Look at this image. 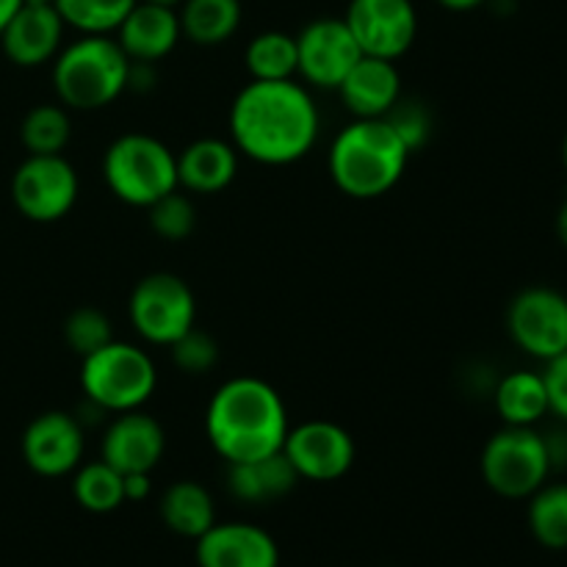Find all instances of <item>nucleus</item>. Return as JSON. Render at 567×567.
I'll return each mask as SVG.
<instances>
[{"instance_id": "1", "label": "nucleus", "mask_w": 567, "mask_h": 567, "mask_svg": "<svg viewBox=\"0 0 567 567\" xmlns=\"http://www.w3.org/2000/svg\"><path fill=\"white\" fill-rule=\"evenodd\" d=\"M230 142L238 155L264 166L302 161L319 142L313 94L291 81H249L230 105Z\"/></svg>"}, {"instance_id": "2", "label": "nucleus", "mask_w": 567, "mask_h": 567, "mask_svg": "<svg viewBox=\"0 0 567 567\" xmlns=\"http://www.w3.org/2000/svg\"><path fill=\"white\" fill-rule=\"evenodd\" d=\"M288 430L286 402L260 377H233L205 410V435L227 465L282 452Z\"/></svg>"}, {"instance_id": "3", "label": "nucleus", "mask_w": 567, "mask_h": 567, "mask_svg": "<svg viewBox=\"0 0 567 567\" xmlns=\"http://www.w3.org/2000/svg\"><path fill=\"white\" fill-rule=\"evenodd\" d=\"M410 155L388 120H352L332 138L327 166L338 192L352 199H377L402 181Z\"/></svg>"}, {"instance_id": "4", "label": "nucleus", "mask_w": 567, "mask_h": 567, "mask_svg": "<svg viewBox=\"0 0 567 567\" xmlns=\"http://www.w3.org/2000/svg\"><path fill=\"white\" fill-rule=\"evenodd\" d=\"M131 59L111 37H81L53 59V92L66 111H100L127 92Z\"/></svg>"}, {"instance_id": "5", "label": "nucleus", "mask_w": 567, "mask_h": 567, "mask_svg": "<svg viewBox=\"0 0 567 567\" xmlns=\"http://www.w3.org/2000/svg\"><path fill=\"white\" fill-rule=\"evenodd\" d=\"M83 399L109 415L142 410L158 388V369L136 343L111 341L81 360Z\"/></svg>"}, {"instance_id": "6", "label": "nucleus", "mask_w": 567, "mask_h": 567, "mask_svg": "<svg viewBox=\"0 0 567 567\" xmlns=\"http://www.w3.org/2000/svg\"><path fill=\"white\" fill-rule=\"evenodd\" d=\"M103 181L120 203L150 208L155 199L181 188L177 155L150 133H125L105 150Z\"/></svg>"}, {"instance_id": "7", "label": "nucleus", "mask_w": 567, "mask_h": 567, "mask_svg": "<svg viewBox=\"0 0 567 567\" xmlns=\"http://www.w3.org/2000/svg\"><path fill=\"white\" fill-rule=\"evenodd\" d=\"M551 449L535 426H504L485 443L480 471L485 485L502 498H529L551 474Z\"/></svg>"}, {"instance_id": "8", "label": "nucleus", "mask_w": 567, "mask_h": 567, "mask_svg": "<svg viewBox=\"0 0 567 567\" xmlns=\"http://www.w3.org/2000/svg\"><path fill=\"white\" fill-rule=\"evenodd\" d=\"M127 316L142 341L172 347L197 321V299L183 277L153 271L133 286Z\"/></svg>"}, {"instance_id": "9", "label": "nucleus", "mask_w": 567, "mask_h": 567, "mask_svg": "<svg viewBox=\"0 0 567 567\" xmlns=\"http://www.w3.org/2000/svg\"><path fill=\"white\" fill-rule=\"evenodd\" d=\"M81 181L64 155H28L11 177V203L28 221L53 225L78 203Z\"/></svg>"}, {"instance_id": "10", "label": "nucleus", "mask_w": 567, "mask_h": 567, "mask_svg": "<svg viewBox=\"0 0 567 567\" xmlns=\"http://www.w3.org/2000/svg\"><path fill=\"white\" fill-rule=\"evenodd\" d=\"M507 332L520 352L543 363L567 352V297L546 286L524 288L507 308Z\"/></svg>"}, {"instance_id": "11", "label": "nucleus", "mask_w": 567, "mask_h": 567, "mask_svg": "<svg viewBox=\"0 0 567 567\" xmlns=\"http://www.w3.org/2000/svg\"><path fill=\"white\" fill-rule=\"evenodd\" d=\"M360 59L363 50L343 17H319L297 33V75L310 86L336 92Z\"/></svg>"}, {"instance_id": "12", "label": "nucleus", "mask_w": 567, "mask_h": 567, "mask_svg": "<svg viewBox=\"0 0 567 567\" xmlns=\"http://www.w3.org/2000/svg\"><path fill=\"white\" fill-rule=\"evenodd\" d=\"M282 454L293 465L299 480L336 482L352 471L358 449L354 437L341 424L313 419L288 430Z\"/></svg>"}, {"instance_id": "13", "label": "nucleus", "mask_w": 567, "mask_h": 567, "mask_svg": "<svg viewBox=\"0 0 567 567\" xmlns=\"http://www.w3.org/2000/svg\"><path fill=\"white\" fill-rule=\"evenodd\" d=\"M363 55L396 61L419 37V11L413 0H352L343 14Z\"/></svg>"}, {"instance_id": "14", "label": "nucleus", "mask_w": 567, "mask_h": 567, "mask_svg": "<svg viewBox=\"0 0 567 567\" xmlns=\"http://www.w3.org/2000/svg\"><path fill=\"white\" fill-rule=\"evenodd\" d=\"M86 430L81 421L61 410L39 413L22 432V460L28 468L44 480L75 474L83 460Z\"/></svg>"}, {"instance_id": "15", "label": "nucleus", "mask_w": 567, "mask_h": 567, "mask_svg": "<svg viewBox=\"0 0 567 567\" xmlns=\"http://www.w3.org/2000/svg\"><path fill=\"white\" fill-rule=\"evenodd\" d=\"M166 452L164 426L142 410L116 413L100 441V460L125 474H153Z\"/></svg>"}, {"instance_id": "16", "label": "nucleus", "mask_w": 567, "mask_h": 567, "mask_svg": "<svg viewBox=\"0 0 567 567\" xmlns=\"http://www.w3.org/2000/svg\"><path fill=\"white\" fill-rule=\"evenodd\" d=\"M64 31L66 25L55 6L22 3L0 31V48L14 66L33 70L53 64L59 50L64 48Z\"/></svg>"}, {"instance_id": "17", "label": "nucleus", "mask_w": 567, "mask_h": 567, "mask_svg": "<svg viewBox=\"0 0 567 567\" xmlns=\"http://www.w3.org/2000/svg\"><path fill=\"white\" fill-rule=\"evenodd\" d=\"M199 567H280L275 537L255 524H214L197 540Z\"/></svg>"}, {"instance_id": "18", "label": "nucleus", "mask_w": 567, "mask_h": 567, "mask_svg": "<svg viewBox=\"0 0 567 567\" xmlns=\"http://www.w3.org/2000/svg\"><path fill=\"white\" fill-rule=\"evenodd\" d=\"M336 92L354 120H385L402 100V75L396 61L363 55Z\"/></svg>"}, {"instance_id": "19", "label": "nucleus", "mask_w": 567, "mask_h": 567, "mask_svg": "<svg viewBox=\"0 0 567 567\" xmlns=\"http://www.w3.org/2000/svg\"><path fill=\"white\" fill-rule=\"evenodd\" d=\"M114 33L127 59L142 61V64H155V61L166 59L183 39L177 9L144 3V0L133 6L131 14L122 20Z\"/></svg>"}, {"instance_id": "20", "label": "nucleus", "mask_w": 567, "mask_h": 567, "mask_svg": "<svg viewBox=\"0 0 567 567\" xmlns=\"http://www.w3.org/2000/svg\"><path fill=\"white\" fill-rule=\"evenodd\" d=\"M238 177V150L225 138H197L177 155V186L188 194H219Z\"/></svg>"}, {"instance_id": "21", "label": "nucleus", "mask_w": 567, "mask_h": 567, "mask_svg": "<svg viewBox=\"0 0 567 567\" xmlns=\"http://www.w3.org/2000/svg\"><path fill=\"white\" fill-rule=\"evenodd\" d=\"M299 476L282 452L227 465V491L244 504H271L297 487Z\"/></svg>"}, {"instance_id": "22", "label": "nucleus", "mask_w": 567, "mask_h": 567, "mask_svg": "<svg viewBox=\"0 0 567 567\" xmlns=\"http://www.w3.org/2000/svg\"><path fill=\"white\" fill-rule=\"evenodd\" d=\"M158 513L166 529L188 537V540H199L216 524L214 496L208 493V487L192 480H181L166 487Z\"/></svg>"}, {"instance_id": "23", "label": "nucleus", "mask_w": 567, "mask_h": 567, "mask_svg": "<svg viewBox=\"0 0 567 567\" xmlns=\"http://www.w3.org/2000/svg\"><path fill=\"white\" fill-rule=\"evenodd\" d=\"M498 419L504 426H535L551 413L546 380L537 371H509L493 391Z\"/></svg>"}, {"instance_id": "24", "label": "nucleus", "mask_w": 567, "mask_h": 567, "mask_svg": "<svg viewBox=\"0 0 567 567\" xmlns=\"http://www.w3.org/2000/svg\"><path fill=\"white\" fill-rule=\"evenodd\" d=\"M183 39L199 48H216L236 37L241 28V0H183L177 6Z\"/></svg>"}, {"instance_id": "25", "label": "nucleus", "mask_w": 567, "mask_h": 567, "mask_svg": "<svg viewBox=\"0 0 567 567\" xmlns=\"http://www.w3.org/2000/svg\"><path fill=\"white\" fill-rule=\"evenodd\" d=\"M244 64L252 81H291L297 75V37L286 31H264L249 39Z\"/></svg>"}, {"instance_id": "26", "label": "nucleus", "mask_w": 567, "mask_h": 567, "mask_svg": "<svg viewBox=\"0 0 567 567\" xmlns=\"http://www.w3.org/2000/svg\"><path fill=\"white\" fill-rule=\"evenodd\" d=\"M72 138L70 111L61 103L33 105L20 125V142L28 155H64Z\"/></svg>"}, {"instance_id": "27", "label": "nucleus", "mask_w": 567, "mask_h": 567, "mask_svg": "<svg viewBox=\"0 0 567 567\" xmlns=\"http://www.w3.org/2000/svg\"><path fill=\"white\" fill-rule=\"evenodd\" d=\"M529 532L543 548H567V482L543 485L529 496Z\"/></svg>"}, {"instance_id": "28", "label": "nucleus", "mask_w": 567, "mask_h": 567, "mask_svg": "<svg viewBox=\"0 0 567 567\" xmlns=\"http://www.w3.org/2000/svg\"><path fill=\"white\" fill-rule=\"evenodd\" d=\"M72 496H75V502L86 513H114V509H120L125 504L122 474L116 468H111L105 460L78 465L75 476H72Z\"/></svg>"}, {"instance_id": "29", "label": "nucleus", "mask_w": 567, "mask_h": 567, "mask_svg": "<svg viewBox=\"0 0 567 567\" xmlns=\"http://www.w3.org/2000/svg\"><path fill=\"white\" fill-rule=\"evenodd\" d=\"M138 0H55V11L66 28L81 37H109L122 25Z\"/></svg>"}, {"instance_id": "30", "label": "nucleus", "mask_w": 567, "mask_h": 567, "mask_svg": "<svg viewBox=\"0 0 567 567\" xmlns=\"http://www.w3.org/2000/svg\"><path fill=\"white\" fill-rule=\"evenodd\" d=\"M150 227L164 241H186L197 230V205L181 188L164 194L147 208Z\"/></svg>"}, {"instance_id": "31", "label": "nucleus", "mask_w": 567, "mask_h": 567, "mask_svg": "<svg viewBox=\"0 0 567 567\" xmlns=\"http://www.w3.org/2000/svg\"><path fill=\"white\" fill-rule=\"evenodd\" d=\"M64 341L78 358H89L92 352L114 341L111 319L97 308H78L64 321Z\"/></svg>"}, {"instance_id": "32", "label": "nucleus", "mask_w": 567, "mask_h": 567, "mask_svg": "<svg viewBox=\"0 0 567 567\" xmlns=\"http://www.w3.org/2000/svg\"><path fill=\"white\" fill-rule=\"evenodd\" d=\"M172 363L183 371V374H208L216 363H219V343L214 336L192 327L183 332L175 343L169 347Z\"/></svg>"}, {"instance_id": "33", "label": "nucleus", "mask_w": 567, "mask_h": 567, "mask_svg": "<svg viewBox=\"0 0 567 567\" xmlns=\"http://www.w3.org/2000/svg\"><path fill=\"white\" fill-rule=\"evenodd\" d=\"M385 120L396 127V133L402 136V142L408 144L410 153H419V150L430 142L432 120L421 105L402 103V100H399L396 109H393Z\"/></svg>"}, {"instance_id": "34", "label": "nucleus", "mask_w": 567, "mask_h": 567, "mask_svg": "<svg viewBox=\"0 0 567 567\" xmlns=\"http://www.w3.org/2000/svg\"><path fill=\"white\" fill-rule=\"evenodd\" d=\"M543 380H546L548 408H551L554 415L567 421V352L548 360L546 371H543Z\"/></svg>"}, {"instance_id": "35", "label": "nucleus", "mask_w": 567, "mask_h": 567, "mask_svg": "<svg viewBox=\"0 0 567 567\" xmlns=\"http://www.w3.org/2000/svg\"><path fill=\"white\" fill-rule=\"evenodd\" d=\"M122 491H125V502H144L153 493V474H125Z\"/></svg>"}, {"instance_id": "36", "label": "nucleus", "mask_w": 567, "mask_h": 567, "mask_svg": "<svg viewBox=\"0 0 567 567\" xmlns=\"http://www.w3.org/2000/svg\"><path fill=\"white\" fill-rule=\"evenodd\" d=\"M446 11H474L480 6H485L487 0H437Z\"/></svg>"}, {"instance_id": "37", "label": "nucleus", "mask_w": 567, "mask_h": 567, "mask_svg": "<svg viewBox=\"0 0 567 567\" xmlns=\"http://www.w3.org/2000/svg\"><path fill=\"white\" fill-rule=\"evenodd\" d=\"M20 6H22V0H0V31H3L6 22L14 17V11L20 9Z\"/></svg>"}, {"instance_id": "38", "label": "nucleus", "mask_w": 567, "mask_h": 567, "mask_svg": "<svg viewBox=\"0 0 567 567\" xmlns=\"http://www.w3.org/2000/svg\"><path fill=\"white\" fill-rule=\"evenodd\" d=\"M557 238H559V244L567 249V199L559 205V210H557Z\"/></svg>"}, {"instance_id": "39", "label": "nucleus", "mask_w": 567, "mask_h": 567, "mask_svg": "<svg viewBox=\"0 0 567 567\" xmlns=\"http://www.w3.org/2000/svg\"><path fill=\"white\" fill-rule=\"evenodd\" d=\"M144 3H155V6H169V9H177L183 0H144Z\"/></svg>"}, {"instance_id": "40", "label": "nucleus", "mask_w": 567, "mask_h": 567, "mask_svg": "<svg viewBox=\"0 0 567 567\" xmlns=\"http://www.w3.org/2000/svg\"><path fill=\"white\" fill-rule=\"evenodd\" d=\"M22 3H31V6H55V0H22Z\"/></svg>"}, {"instance_id": "41", "label": "nucleus", "mask_w": 567, "mask_h": 567, "mask_svg": "<svg viewBox=\"0 0 567 567\" xmlns=\"http://www.w3.org/2000/svg\"><path fill=\"white\" fill-rule=\"evenodd\" d=\"M563 166H565V172H567V133H565V142H563Z\"/></svg>"}]
</instances>
